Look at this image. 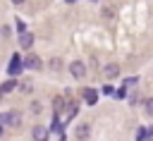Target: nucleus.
<instances>
[{"label":"nucleus","instance_id":"1","mask_svg":"<svg viewBox=\"0 0 153 141\" xmlns=\"http://www.w3.org/2000/svg\"><path fill=\"white\" fill-rule=\"evenodd\" d=\"M69 72H72V76H74V79H84V76H86V65L76 60V62H72V65H69Z\"/></svg>","mask_w":153,"mask_h":141},{"label":"nucleus","instance_id":"2","mask_svg":"<svg viewBox=\"0 0 153 141\" xmlns=\"http://www.w3.org/2000/svg\"><path fill=\"white\" fill-rule=\"evenodd\" d=\"M0 122L2 124H10V127H19V122H22V117H19V112H7V115H2L0 117Z\"/></svg>","mask_w":153,"mask_h":141},{"label":"nucleus","instance_id":"3","mask_svg":"<svg viewBox=\"0 0 153 141\" xmlns=\"http://www.w3.org/2000/svg\"><path fill=\"white\" fill-rule=\"evenodd\" d=\"M19 45H22L24 50H29V48L33 45V33H31V31H22V33H19Z\"/></svg>","mask_w":153,"mask_h":141},{"label":"nucleus","instance_id":"4","mask_svg":"<svg viewBox=\"0 0 153 141\" xmlns=\"http://www.w3.org/2000/svg\"><path fill=\"white\" fill-rule=\"evenodd\" d=\"M81 98L88 103V105H96V100H98V93L93 91V88H84V93H81Z\"/></svg>","mask_w":153,"mask_h":141},{"label":"nucleus","instance_id":"5","mask_svg":"<svg viewBox=\"0 0 153 141\" xmlns=\"http://www.w3.org/2000/svg\"><path fill=\"white\" fill-rule=\"evenodd\" d=\"M31 134H33V139H36V141H48V129H45V127H41V124H38V127H33V131H31Z\"/></svg>","mask_w":153,"mask_h":141},{"label":"nucleus","instance_id":"6","mask_svg":"<svg viewBox=\"0 0 153 141\" xmlns=\"http://www.w3.org/2000/svg\"><path fill=\"white\" fill-rule=\"evenodd\" d=\"M24 65H26L29 69H41V65H43V62H41V57H36V55H29V57L24 60Z\"/></svg>","mask_w":153,"mask_h":141},{"label":"nucleus","instance_id":"7","mask_svg":"<svg viewBox=\"0 0 153 141\" xmlns=\"http://www.w3.org/2000/svg\"><path fill=\"white\" fill-rule=\"evenodd\" d=\"M88 134H91V127H88V124H79V127H76V139H79V141H86Z\"/></svg>","mask_w":153,"mask_h":141},{"label":"nucleus","instance_id":"8","mask_svg":"<svg viewBox=\"0 0 153 141\" xmlns=\"http://www.w3.org/2000/svg\"><path fill=\"white\" fill-rule=\"evenodd\" d=\"M19 69H22V60H19V55H14L10 60V74L14 76V74H19Z\"/></svg>","mask_w":153,"mask_h":141},{"label":"nucleus","instance_id":"9","mask_svg":"<svg viewBox=\"0 0 153 141\" xmlns=\"http://www.w3.org/2000/svg\"><path fill=\"white\" fill-rule=\"evenodd\" d=\"M103 72H105V79H115V76H120V67H117V65H108Z\"/></svg>","mask_w":153,"mask_h":141},{"label":"nucleus","instance_id":"10","mask_svg":"<svg viewBox=\"0 0 153 141\" xmlns=\"http://www.w3.org/2000/svg\"><path fill=\"white\" fill-rule=\"evenodd\" d=\"M14 88H17V81H14V79H7V81L0 86V91H2V93H10V91H14Z\"/></svg>","mask_w":153,"mask_h":141},{"label":"nucleus","instance_id":"11","mask_svg":"<svg viewBox=\"0 0 153 141\" xmlns=\"http://www.w3.org/2000/svg\"><path fill=\"white\" fill-rule=\"evenodd\" d=\"M53 108H55V115H60V112L65 110V98H62V96H57V98L53 100Z\"/></svg>","mask_w":153,"mask_h":141},{"label":"nucleus","instance_id":"12","mask_svg":"<svg viewBox=\"0 0 153 141\" xmlns=\"http://www.w3.org/2000/svg\"><path fill=\"white\" fill-rule=\"evenodd\" d=\"M17 88H19L22 93H31V81H29V79H24L22 84H17Z\"/></svg>","mask_w":153,"mask_h":141},{"label":"nucleus","instance_id":"13","mask_svg":"<svg viewBox=\"0 0 153 141\" xmlns=\"http://www.w3.org/2000/svg\"><path fill=\"white\" fill-rule=\"evenodd\" d=\"M143 105H146V112H148V115H153V98H146V103H143Z\"/></svg>","mask_w":153,"mask_h":141},{"label":"nucleus","instance_id":"14","mask_svg":"<svg viewBox=\"0 0 153 141\" xmlns=\"http://www.w3.org/2000/svg\"><path fill=\"white\" fill-rule=\"evenodd\" d=\"M31 112H33V115H41V103H33V105H31Z\"/></svg>","mask_w":153,"mask_h":141},{"label":"nucleus","instance_id":"15","mask_svg":"<svg viewBox=\"0 0 153 141\" xmlns=\"http://www.w3.org/2000/svg\"><path fill=\"white\" fill-rule=\"evenodd\" d=\"M12 2H14V5H22V2H24V0H12Z\"/></svg>","mask_w":153,"mask_h":141},{"label":"nucleus","instance_id":"16","mask_svg":"<svg viewBox=\"0 0 153 141\" xmlns=\"http://www.w3.org/2000/svg\"><path fill=\"white\" fill-rule=\"evenodd\" d=\"M0 136H2V122H0Z\"/></svg>","mask_w":153,"mask_h":141},{"label":"nucleus","instance_id":"17","mask_svg":"<svg viewBox=\"0 0 153 141\" xmlns=\"http://www.w3.org/2000/svg\"><path fill=\"white\" fill-rule=\"evenodd\" d=\"M67 2H74V0H67Z\"/></svg>","mask_w":153,"mask_h":141}]
</instances>
